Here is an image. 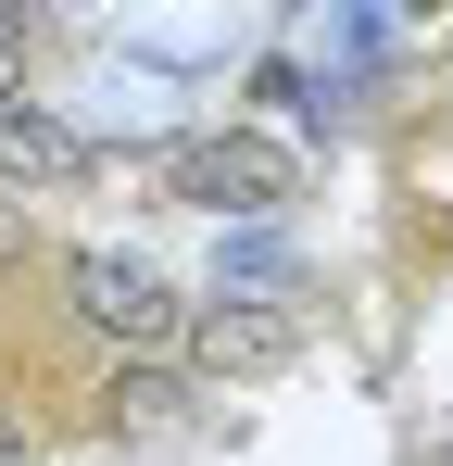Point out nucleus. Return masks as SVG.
Wrapping results in <instances>:
<instances>
[{"label": "nucleus", "instance_id": "1", "mask_svg": "<svg viewBox=\"0 0 453 466\" xmlns=\"http://www.w3.org/2000/svg\"><path fill=\"white\" fill-rule=\"evenodd\" d=\"M51 303H64V328L101 340L114 366H176V340H189V290H176L151 252H114V239L51 252Z\"/></svg>", "mask_w": 453, "mask_h": 466}, {"label": "nucleus", "instance_id": "2", "mask_svg": "<svg viewBox=\"0 0 453 466\" xmlns=\"http://www.w3.org/2000/svg\"><path fill=\"white\" fill-rule=\"evenodd\" d=\"M151 189L189 202V215H239V228H265V215H290V202H302V164L277 152L265 127H189V139H164Z\"/></svg>", "mask_w": 453, "mask_h": 466}, {"label": "nucleus", "instance_id": "3", "mask_svg": "<svg viewBox=\"0 0 453 466\" xmlns=\"http://www.w3.org/2000/svg\"><path fill=\"white\" fill-rule=\"evenodd\" d=\"M176 353H189L202 379H277V366L302 353V303H265V290H202Z\"/></svg>", "mask_w": 453, "mask_h": 466}, {"label": "nucleus", "instance_id": "4", "mask_svg": "<svg viewBox=\"0 0 453 466\" xmlns=\"http://www.w3.org/2000/svg\"><path fill=\"white\" fill-rule=\"evenodd\" d=\"M101 177V139L64 127L51 101H0V202H64Z\"/></svg>", "mask_w": 453, "mask_h": 466}, {"label": "nucleus", "instance_id": "5", "mask_svg": "<svg viewBox=\"0 0 453 466\" xmlns=\"http://www.w3.org/2000/svg\"><path fill=\"white\" fill-rule=\"evenodd\" d=\"M101 403H114L101 429H176V416H189L202 390L176 379V366H114V379H101Z\"/></svg>", "mask_w": 453, "mask_h": 466}, {"label": "nucleus", "instance_id": "6", "mask_svg": "<svg viewBox=\"0 0 453 466\" xmlns=\"http://www.w3.org/2000/svg\"><path fill=\"white\" fill-rule=\"evenodd\" d=\"M38 38H51L38 13H0V101H25V64H38Z\"/></svg>", "mask_w": 453, "mask_h": 466}]
</instances>
